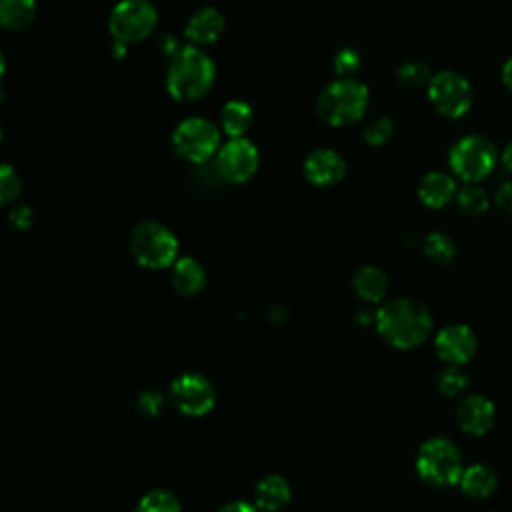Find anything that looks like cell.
Segmentation results:
<instances>
[{"instance_id":"14","label":"cell","mask_w":512,"mask_h":512,"mask_svg":"<svg viewBox=\"0 0 512 512\" xmlns=\"http://www.w3.org/2000/svg\"><path fill=\"white\" fill-rule=\"evenodd\" d=\"M456 422L470 436H484L496 422V406L482 394H468L456 408Z\"/></svg>"},{"instance_id":"26","label":"cell","mask_w":512,"mask_h":512,"mask_svg":"<svg viewBox=\"0 0 512 512\" xmlns=\"http://www.w3.org/2000/svg\"><path fill=\"white\" fill-rule=\"evenodd\" d=\"M136 512H180V500L172 492L156 488L140 498Z\"/></svg>"},{"instance_id":"22","label":"cell","mask_w":512,"mask_h":512,"mask_svg":"<svg viewBox=\"0 0 512 512\" xmlns=\"http://www.w3.org/2000/svg\"><path fill=\"white\" fill-rule=\"evenodd\" d=\"M36 18V0H0V22L10 32L26 30Z\"/></svg>"},{"instance_id":"28","label":"cell","mask_w":512,"mask_h":512,"mask_svg":"<svg viewBox=\"0 0 512 512\" xmlns=\"http://www.w3.org/2000/svg\"><path fill=\"white\" fill-rule=\"evenodd\" d=\"M396 80L408 88H422L432 80V72L424 62H402L396 68Z\"/></svg>"},{"instance_id":"11","label":"cell","mask_w":512,"mask_h":512,"mask_svg":"<svg viewBox=\"0 0 512 512\" xmlns=\"http://www.w3.org/2000/svg\"><path fill=\"white\" fill-rule=\"evenodd\" d=\"M172 400L188 416H202L214 408L216 390L202 374H180L172 382Z\"/></svg>"},{"instance_id":"18","label":"cell","mask_w":512,"mask_h":512,"mask_svg":"<svg viewBox=\"0 0 512 512\" xmlns=\"http://www.w3.org/2000/svg\"><path fill=\"white\" fill-rule=\"evenodd\" d=\"M458 486L468 498L484 500V498H490L496 492L498 476L490 466L478 462V464H472V466L464 468Z\"/></svg>"},{"instance_id":"1","label":"cell","mask_w":512,"mask_h":512,"mask_svg":"<svg viewBox=\"0 0 512 512\" xmlns=\"http://www.w3.org/2000/svg\"><path fill=\"white\" fill-rule=\"evenodd\" d=\"M216 82L212 56L198 46H182L166 68V90L172 100L190 104L202 100Z\"/></svg>"},{"instance_id":"20","label":"cell","mask_w":512,"mask_h":512,"mask_svg":"<svg viewBox=\"0 0 512 512\" xmlns=\"http://www.w3.org/2000/svg\"><path fill=\"white\" fill-rule=\"evenodd\" d=\"M172 284L182 296H194L204 288L206 272L198 260L190 256L180 258L174 262L172 268Z\"/></svg>"},{"instance_id":"12","label":"cell","mask_w":512,"mask_h":512,"mask_svg":"<svg viewBox=\"0 0 512 512\" xmlns=\"http://www.w3.org/2000/svg\"><path fill=\"white\" fill-rule=\"evenodd\" d=\"M434 348L438 358L446 364L462 366L474 358L478 350V338L466 324H448L436 334Z\"/></svg>"},{"instance_id":"23","label":"cell","mask_w":512,"mask_h":512,"mask_svg":"<svg viewBox=\"0 0 512 512\" xmlns=\"http://www.w3.org/2000/svg\"><path fill=\"white\" fill-rule=\"evenodd\" d=\"M456 204L466 216H482L490 208V196L480 182H470L458 190Z\"/></svg>"},{"instance_id":"8","label":"cell","mask_w":512,"mask_h":512,"mask_svg":"<svg viewBox=\"0 0 512 512\" xmlns=\"http://www.w3.org/2000/svg\"><path fill=\"white\" fill-rule=\"evenodd\" d=\"M130 250L140 266L158 270L174 264L178 254V240L164 224L146 220L132 230Z\"/></svg>"},{"instance_id":"17","label":"cell","mask_w":512,"mask_h":512,"mask_svg":"<svg viewBox=\"0 0 512 512\" xmlns=\"http://www.w3.org/2000/svg\"><path fill=\"white\" fill-rule=\"evenodd\" d=\"M254 126V108L250 102L232 98L220 110V128L228 138H242Z\"/></svg>"},{"instance_id":"30","label":"cell","mask_w":512,"mask_h":512,"mask_svg":"<svg viewBox=\"0 0 512 512\" xmlns=\"http://www.w3.org/2000/svg\"><path fill=\"white\" fill-rule=\"evenodd\" d=\"M22 180L18 172L10 164H2L0 168V200L2 204H10L20 196Z\"/></svg>"},{"instance_id":"25","label":"cell","mask_w":512,"mask_h":512,"mask_svg":"<svg viewBox=\"0 0 512 512\" xmlns=\"http://www.w3.org/2000/svg\"><path fill=\"white\" fill-rule=\"evenodd\" d=\"M424 254L438 264H448L456 256V246L448 234L432 232L424 240Z\"/></svg>"},{"instance_id":"5","label":"cell","mask_w":512,"mask_h":512,"mask_svg":"<svg viewBox=\"0 0 512 512\" xmlns=\"http://www.w3.org/2000/svg\"><path fill=\"white\" fill-rule=\"evenodd\" d=\"M498 162V150L482 134H466L458 138L448 152L450 172L464 184L482 182L488 178Z\"/></svg>"},{"instance_id":"19","label":"cell","mask_w":512,"mask_h":512,"mask_svg":"<svg viewBox=\"0 0 512 512\" xmlns=\"http://www.w3.org/2000/svg\"><path fill=\"white\" fill-rule=\"evenodd\" d=\"M254 498H256V506L260 510L276 512L290 502V498H292L290 484L282 476L270 474L258 482V486L254 490Z\"/></svg>"},{"instance_id":"24","label":"cell","mask_w":512,"mask_h":512,"mask_svg":"<svg viewBox=\"0 0 512 512\" xmlns=\"http://www.w3.org/2000/svg\"><path fill=\"white\" fill-rule=\"evenodd\" d=\"M394 130H396V124L390 116H376L372 120H368L362 128V140L368 144V146H374V148H380V146H386L392 136H394Z\"/></svg>"},{"instance_id":"21","label":"cell","mask_w":512,"mask_h":512,"mask_svg":"<svg viewBox=\"0 0 512 512\" xmlns=\"http://www.w3.org/2000/svg\"><path fill=\"white\" fill-rule=\"evenodd\" d=\"M352 282L356 294L368 302H380L388 292V276L378 266L360 268Z\"/></svg>"},{"instance_id":"15","label":"cell","mask_w":512,"mask_h":512,"mask_svg":"<svg viewBox=\"0 0 512 512\" xmlns=\"http://www.w3.org/2000/svg\"><path fill=\"white\" fill-rule=\"evenodd\" d=\"M226 30V20L222 12L214 6H202L194 10L186 24H184V36L192 46L204 48L216 44Z\"/></svg>"},{"instance_id":"31","label":"cell","mask_w":512,"mask_h":512,"mask_svg":"<svg viewBox=\"0 0 512 512\" xmlns=\"http://www.w3.org/2000/svg\"><path fill=\"white\" fill-rule=\"evenodd\" d=\"M138 408L146 414V416H154L160 412L162 408V396L154 390L150 392H144L140 398H138Z\"/></svg>"},{"instance_id":"3","label":"cell","mask_w":512,"mask_h":512,"mask_svg":"<svg viewBox=\"0 0 512 512\" xmlns=\"http://www.w3.org/2000/svg\"><path fill=\"white\" fill-rule=\"evenodd\" d=\"M370 90L358 78H336L322 88L316 100L320 120L332 128H346L360 122L368 110Z\"/></svg>"},{"instance_id":"9","label":"cell","mask_w":512,"mask_h":512,"mask_svg":"<svg viewBox=\"0 0 512 512\" xmlns=\"http://www.w3.org/2000/svg\"><path fill=\"white\" fill-rule=\"evenodd\" d=\"M428 100L434 110L446 118H462L474 102V92L470 82L454 70H440L432 74V80L426 86Z\"/></svg>"},{"instance_id":"34","label":"cell","mask_w":512,"mask_h":512,"mask_svg":"<svg viewBox=\"0 0 512 512\" xmlns=\"http://www.w3.org/2000/svg\"><path fill=\"white\" fill-rule=\"evenodd\" d=\"M218 512H258V506H252L250 502H244V500H236V502L224 504Z\"/></svg>"},{"instance_id":"4","label":"cell","mask_w":512,"mask_h":512,"mask_svg":"<svg viewBox=\"0 0 512 512\" xmlns=\"http://www.w3.org/2000/svg\"><path fill=\"white\" fill-rule=\"evenodd\" d=\"M416 472L426 484L436 488L458 484L464 472L458 446L444 436L426 440L416 456Z\"/></svg>"},{"instance_id":"29","label":"cell","mask_w":512,"mask_h":512,"mask_svg":"<svg viewBox=\"0 0 512 512\" xmlns=\"http://www.w3.org/2000/svg\"><path fill=\"white\" fill-rule=\"evenodd\" d=\"M360 68H362V54L356 48L344 46L334 54V72L340 78H356Z\"/></svg>"},{"instance_id":"36","label":"cell","mask_w":512,"mask_h":512,"mask_svg":"<svg viewBox=\"0 0 512 512\" xmlns=\"http://www.w3.org/2000/svg\"><path fill=\"white\" fill-rule=\"evenodd\" d=\"M500 162H502V166L506 168V172L512 174V140L504 146V150H502V154H500Z\"/></svg>"},{"instance_id":"2","label":"cell","mask_w":512,"mask_h":512,"mask_svg":"<svg viewBox=\"0 0 512 512\" xmlns=\"http://www.w3.org/2000/svg\"><path fill=\"white\" fill-rule=\"evenodd\" d=\"M376 328L390 346L410 350L430 336L432 314L414 298H394L376 312Z\"/></svg>"},{"instance_id":"6","label":"cell","mask_w":512,"mask_h":512,"mask_svg":"<svg viewBox=\"0 0 512 512\" xmlns=\"http://www.w3.org/2000/svg\"><path fill=\"white\" fill-rule=\"evenodd\" d=\"M170 142L176 156H180L182 160L190 164H204L220 150L222 128L208 118L190 116L176 124Z\"/></svg>"},{"instance_id":"27","label":"cell","mask_w":512,"mask_h":512,"mask_svg":"<svg viewBox=\"0 0 512 512\" xmlns=\"http://www.w3.org/2000/svg\"><path fill=\"white\" fill-rule=\"evenodd\" d=\"M438 390L444 394V396H460L462 392L468 390V384H470V378L468 374L460 368V366H450L444 368L440 374H438Z\"/></svg>"},{"instance_id":"16","label":"cell","mask_w":512,"mask_h":512,"mask_svg":"<svg viewBox=\"0 0 512 512\" xmlns=\"http://www.w3.org/2000/svg\"><path fill=\"white\" fill-rule=\"evenodd\" d=\"M458 188H456V180L454 174L448 172H428L426 176H422L420 184H418V198L424 206L428 208H444L448 206L452 200H456Z\"/></svg>"},{"instance_id":"10","label":"cell","mask_w":512,"mask_h":512,"mask_svg":"<svg viewBox=\"0 0 512 512\" xmlns=\"http://www.w3.org/2000/svg\"><path fill=\"white\" fill-rule=\"evenodd\" d=\"M260 166V152L252 140L228 138L214 156L216 174L228 184H246Z\"/></svg>"},{"instance_id":"32","label":"cell","mask_w":512,"mask_h":512,"mask_svg":"<svg viewBox=\"0 0 512 512\" xmlns=\"http://www.w3.org/2000/svg\"><path fill=\"white\" fill-rule=\"evenodd\" d=\"M494 202L498 208H502L504 212L512 214V180L502 182L496 192H494Z\"/></svg>"},{"instance_id":"33","label":"cell","mask_w":512,"mask_h":512,"mask_svg":"<svg viewBox=\"0 0 512 512\" xmlns=\"http://www.w3.org/2000/svg\"><path fill=\"white\" fill-rule=\"evenodd\" d=\"M10 222H12L16 228H20V230L30 228V224H32V212H30V208H28V206H14V208L10 210Z\"/></svg>"},{"instance_id":"35","label":"cell","mask_w":512,"mask_h":512,"mask_svg":"<svg viewBox=\"0 0 512 512\" xmlns=\"http://www.w3.org/2000/svg\"><path fill=\"white\" fill-rule=\"evenodd\" d=\"M502 84L512 92V56L502 66Z\"/></svg>"},{"instance_id":"7","label":"cell","mask_w":512,"mask_h":512,"mask_svg":"<svg viewBox=\"0 0 512 512\" xmlns=\"http://www.w3.org/2000/svg\"><path fill=\"white\" fill-rule=\"evenodd\" d=\"M158 10L150 0H118L108 14V32L114 42L138 44L154 34Z\"/></svg>"},{"instance_id":"13","label":"cell","mask_w":512,"mask_h":512,"mask_svg":"<svg viewBox=\"0 0 512 512\" xmlns=\"http://www.w3.org/2000/svg\"><path fill=\"white\" fill-rule=\"evenodd\" d=\"M304 178L320 188L334 186L346 176V160L332 148H316L304 158Z\"/></svg>"}]
</instances>
